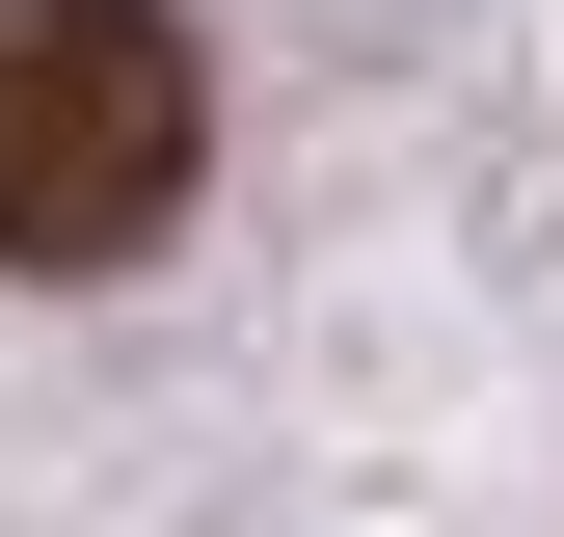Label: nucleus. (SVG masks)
<instances>
[{"mask_svg": "<svg viewBox=\"0 0 564 537\" xmlns=\"http://www.w3.org/2000/svg\"><path fill=\"white\" fill-rule=\"evenodd\" d=\"M216 188V54L162 0H0V268H134Z\"/></svg>", "mask_w": 564, "mask_h": 537, "instance_id": "obj_1", "label": "nucleus"}]
</instances>
